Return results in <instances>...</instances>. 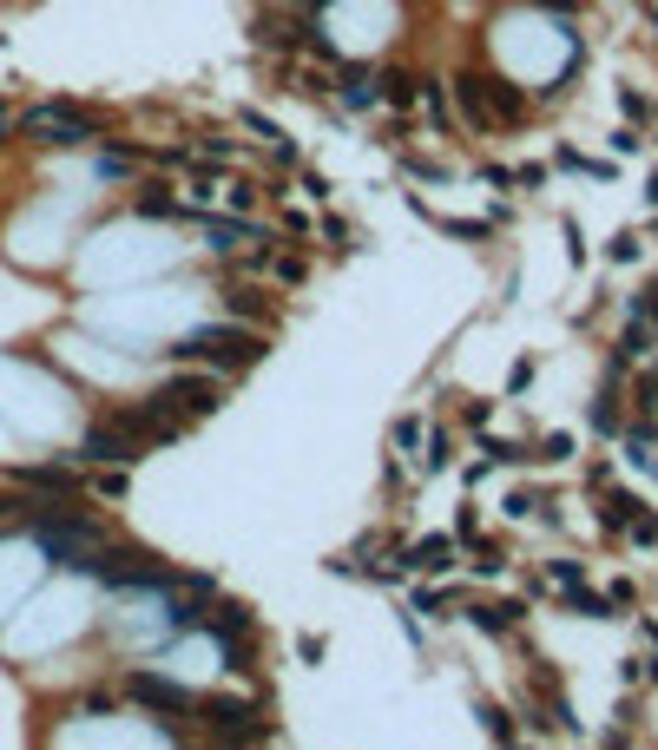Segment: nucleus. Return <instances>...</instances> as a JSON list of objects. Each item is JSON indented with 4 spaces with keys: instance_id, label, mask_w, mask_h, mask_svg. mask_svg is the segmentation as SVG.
Instances as JSON below:
<instances>
[{
    "instance_id": "1",
    "label": "nucleus",
    "mask_w": 658,
    "mask_h": 750,
    "mask_svg": "<svg viewBox=\"0 0 658 750\" xmlns=\"http://www.w3.org/2000/svg\"><path fill=\"white\" fill-rule=\"evenodd\" d=\"M178 362H204V369H218V375H237V369H251V362H264V336L244 323H204L191 329L185 343H172Z\"/></svg>"
},
{
    "instance_id": "2",
    "label": "nucleus",
    "mask_w": 658,
    "mask_h": 750,
    "mask_svg": "<svg viewBox=\"0 0 658 750\" xmlns=\"http://www.w3.org/2000/svg\"><path fill=\"white\" fill-rule=\"evenodd\" d=\"M20 132H27L33 145H60V152H73V145L99 139V119L93 112H79V106H66V99H53V106H33L27 119H20Z\"/></svg>"
},
{
    "instance_id": "3",
    "label": "nucleus",
    "mask_w": 658,
    "mask_h": 750,
    "mask_svg": "<svg viewBox=\"0 0 658 750\" xmlns=\"http://www.w3.org/2000/svg\"><path fill=\"white\" fill-rule=\"evenodd\" d=\"M204 711V731L218 737V744H270V724H264V711L257 704H244V698H211V704H198Z\"/></svg>"
},
{
    "instance_id": "4",
    "label": "nucleus",
    "mask_w": 658,
    "mask_h": 750,
    "mask_svg": "<svg viewBox=\"0 0 658 750\" xmlns=\"http://www.w3.org/2000/svg\"><path fill=\"white\" fill-rule=\"evenodd\" d=\"M145 454H152V448H145L139 435H126L119 422H99L93 435L79 441L73 461H93V468H132V461H145Z\"/></svg>"
},
{
    "instance_id": "5",
    "label": "nucleus",
    "mask_w": 658,
    "mask_h": 750,
    "mask_svg": "<svg viewBox=\"0 0 658 750\" xmlns=\"http://www.w3.org/2000/svg\"><path fill=\"white\" fill-rule=\"evenodd\" d=\"M158 395H165L185 422H198V415H211V408L224 402V382H218V369L211 375H172V382H158Z\"/></svg>"
},
{
    "instance_id": "6",
    "label": "nucleus",
    "mask_w": 658,
    "mask_h": 750,
    "mask_svg": "<svg viewBox=\"0 0 658 750\" xmlns=\"http://www.w3.org/2000/svg\"><path fill=\"white\" fill-rule=\"evenodd\" d=\"M126 691L145 704V711H172V718H191V711H198V698H191L185 685H172V678H152V672H132Z\"/></svg>"
},
{
    "instance_id": "7",
    "label": "nucleus",
    "mask_w": 658,
    "mask_h": 750,
    "mask_svg": "<svg viewBox=\"0 0 658 750\" xmlns=\"http://www.w3.org/2000/svg\"><path fill=\"white\" fill-rule=\"evenodd\" d=\"M408 573H448L455 566V533H428V540H415V547L402 553Z\"/></svg>"
},
{
    "instance_id": "8",
    "label": "nucleus",
    "mask_w": 658,
    "mask_h": 750,
    "mask_svg": "<svg viewBox=\"0 0 658 750\" xmlns=\"http://www.w3.org/2000/svg\"><path fill=\"white\" fill-rule=\"evenodd\" d=\"M251 224L244 218H204V250H211V257H231L237 244H251Z\"/></svg>"
},
{
    "instance_id": "9",
    "label": "nucleus",
    "mask_w": 658,
    "mask_h": 750,
    "mask_svg": "<svg viewBox=\"0 0 658 750\" xmlns=\"http://www.w3.org/2000/svg\"><path fill=\"white\" fill-rule=\"evenodd\" d=\"M204 632L211 639H231V632H251V606H237V599H218V606H204Z\"/></svg>"
},
{
    "instance_id": "10",
    "label": "nucleus",
    "mask_w": 658,
    "mask_h": 750,
    "mask_svg": "<svg viewBox=\"0 0 658 750\" xmlns=\"http://www.w3.org/2000/svg\"><path fill=\"white\" fill-rule=\"evenodd\" d=\"M455 106H461V119H468L474 132H487V125H494V112H487V93H481V79H474V73L455 79Z\"/></svg>"
},
{
    "instance_id": "11",
    "label": "nucleus",
    "mask_w": 658,
    "mask_h": 750,
    "mask_svg": "<svg viewBox=\"0 0 658 750\" xmlns=\"http://www.w3.org/2000/svg\"><path fill=\"white\" fill-rule=\"evenodd\" d=\"M566 612H580V619H619V606H612L606 593H593L586 579H573V586H566Z\"/></svg>"
},
{
    "instance_id": "12",
    "label": "nucleus",
    "mask_w": 658,
    "mask_h": 750,
    "mask_svg": "<svg viewBox=\"0 0 658 750\" xmlns=\"http://www.w3.org/2000/svg\"><path fill=\"white\" fill-rule=\"evenodd\" d=\"M224 297H231V316H237V323H257V316H264V323H277V310H270L264 290H251V283H231Z\"/></svg>"
},
{
    "instance_id": "13",
    "label": "nucleus",
    "mask_w": 658,
    "mask_h": 750,
    "mask_svg": "<svg viewBox=\"0 0 658 750\" xmlns=\"http://www.w3.org/2000/svg\"><path fill=\"white\" fill-rule=\"evenodd\" d=\"M481 93H487V112H494V119H520V112H527V93L507 86V79H481Z\"/></svg>"
},
{
    "instance_id": "14",
    "label": "nucleus",
    "mask_w": 658,
    "mask_h": 750,
    "mask_svg": "<svg viewBox=\"0 0 658 750\" xmlns=\"http://www.w3.org/2000/svg\"><path fill=\"white\" fill-rule=\"evenodd\" d=\"M376 93L389 99V106H415V93H422V79L408 73V66H389V73L376 79Z\"/></svg>"
},
{
    "instance_id": "15",
    "label": "nucleus",
    "mask_w": 658,
    "mask_h": 750,
    "mask_svg": "<svg viewBox=\"0 0 658 750\" xmlns=\"http://www.w3.org/2000/svg\"><path fill=\"white\" fill-rule=\"evenodd\" d=\"M14 481H20V487H40V494H73V487H79L73 468H20Z\"/></svg>"
},
{
    "instance_id": "16",
    "label": "nucleus",
    "mask_w": 658,
    "mask_h": 750,
    "mask_svg": "<svg viewBox=\"0 0 658 750\" xmlns=\"http://www.w3.org/2000/svg\"><path fill=\"white\" fill-rule=\"evenodd\" d=\"M297 40H303V27H290V20H277V14H270V20H257V47L283 53V47H297Z\"/></svg>"
},
{
    "instance_id": "17",
    "label": "nucleus",
    "mask_w": 658,
    "mask_h": 750,
    "mask_svg": "<svg viewBox=\"0 0 658 750\" xmlns=\"http://www.w3.org/2000/svg\"><path fill=\"white\" fill-rule=\"evenodd\" d=\"M132 204H139V218H178V211H185V204H178V198H172V191H165V185H145V191H139V198H132Z\"/></svg>"
},
{
    "instance_id": "18",
    "label": "nucleus",
    "mask_w": 658,
    "mask_h": 750,
    "mask_svg": "<svg viewBox=\"0 0 658 750\" xmlns=\"http://www.w3.org/2000/svg\"><path fill=\"white\" fill-rule=\"evenodd\" d=\"M468 619L481 625V632H507L514 619H527V606H468Z\"/></svg>"
},
{
    "instance_id": "19",
    "label": "nucleus",
    "mask_w": 658,
    "mask_h": 750,
    "mask_svg": "<svg viewBox=\"0 0 658 750\" xmlns=\"http://www.w3.org/2000/svg\"><path fill=\"white\" fill-rule=\"evenodd\" d=\"M474 718H481L487 724V737H494V744H514V718H507V711H501V704H474Z\"/></svg>"
},
{
    "instance_id": "20",
    "label": "nucleus",
    "mask_w": 658,
    "mask_h": 750,
    "mask_svg": "<svg viewBox=\"0 0 658 750\" xmlns=\"http://www.w3.org/2000/svg\"><path fill=\"white\" fill-rule=\"evenodd\" d=\"M619 356H626V362H645V356H652V329H645L639 316H632L626 336H619Z\"/></svg>"
},
{
    "instance_id": "21",
    "label": "nucleus",
    "mask_w": 658,
    "mask_h": 750,
    "mask_svg": "<svg viewBox=\"0 0 658 750\" xmlns=\"http://www.w3.org/2000/svg\"><path fill=\"white\" fill-rule=\"evenodd\" d=\"M376 79H369V73H343V106H376Z\"/></svg>"
},
{
    "instance_id": "22",
    "label": "nucleus",
    "mask_w": 658,
    "mask_h": 750,
    "mask_svg": "<svg viewBox=\"0 0 658 750\" xmlns=\"http://www.w3.org/2000/svg\"><path fill=\"white\" fill-rule=\"evenodd\" d=\"M204 619V599L198 593H185V599H172V632H191V625Z\"/></svg>"
},
{
    "instance_id": "23",
    "label": "nucleus",
    "mask_w": 658,
    "mask_h": 750,
    "mask_svg": "<svg viewBox=\"0 0 658 750\" xmlns=\"http://www.w3.org/2000/svg\"><path fill=\"white\" fill-rule=\"evenodd\" d=\"M132 172H139L132 152H99V178H132Z\"/></svg>"
},
{
    "instance_id": "24",
    "label": "nucleus",
    "mask_w": 658,
    "mask_h": 750,
    "mask_svg": "<svg viewBox=\"0 0 658 750\" xmlns=\"http://www.w3.org/2000/svg\"><path fill=\"white\" fill-rule=\"evenodd\" d=\"M632 316H639V323H652V329H658V290H639V297H632Z\"/></svg>"
},
{
    "instance_id": "25",
    "label": "nucleus",
    "mask_w": 658,
    "mask_h": 750,
    "mask_svg": "<svg viewBox=\"0 0 658 750\" xmlns=\"http://www.w3.org/2000/svg\"><path fill=\"white\" fill-rule=\"evenodd\" d=\"M270 270H277V283H303V257H270Z\"/></svg>"
},
{
    "instance_id": "26",
    "label": "nucleus",
    "mask_w": 658,
    "mask_h": 750,
    "mask_svg": "<svg viewBox=\"0 0 658 750\" xmlns=\"http://www.w3.org/2000/svg\"><path fill=\"white\" fill-rule=\"evenodd\" d=\"M626 527H632V540H658V514H639V507H632Z\"/></svg>"
},
{
    "instance_id": "27",
    "label": "nucleus",
    "mask_w": 658,
    "mask_h": 750,
    "mask_svg": "<svg viewBox=\"0 0 658 750\" xmlns=\"http://www.w3.org/2000/svg\"><path fill=\"white\" fill-rule=\"evenodd\" d=\"M415 435H422V422H415V415H402V422H395V448H415Z\"/></svg>"
},
{
    "instance_id": "28",
    "label": "nucleus",
    "mask_w": 658,
    "mask_h": 750,
    "mask_svg": "<svg viewBox=\"0 0 658 750\" xmlns=\"http://www.w3.org/2000/svg\"><path fill=\"white\" fill-rule=\"evenodd\" d=\"M533 507H547V500H540V494H514V500H507V514H514V520H527Z\"/></svg>"
},
{
    "instance_id": "29",
    "label": "nucleus",
    "mask_w": 658,
    "mask_h": 750,
    "mask_svg": "<svg viewBox=\"0 0 658 750\" xmlns=\"http://www.w3.org/2000/svg\"><path fill=\"white\" fill-rule=\"evenodd\" d=\"M553 579H560V586H573V579H586V566H580V560H553Z\"/></svg>"
},
{
    "instance_id": "30",
    "label": "nucleus",
    "mask_w": 658,
    "mask_h": 750,
    "mask_svg": "<svg viewBox=\"0 0 658 750\" xmlns=\"http://www.w3.org/2000/svg\"><path fill=\"white\" fill-rule=\"evenodd\" d=\"M639 408H645V415H652V408H658V369L645 375V389H639Z\"/></svg>"
},
{
    "instance_id": "31",
    "label": "nucleus",
    "mask_w": 658,
    "mask_h": 750,
    "mask_svg": "<svg viewBox=\"0 0 658 750\" xmlns=\"http://www.w3.org/2000/svg\"><path fill=\"white\" fill-rule=\"evenodd\" d=\"M540 7H553V14H573V0H540Z\"/></svg>"
},
{
    "instance_id": "32",
    "label": "nucleus",
    "mask_w": 658,
    "mask_h": 750,
    "mask_svg": "<svg viewBox=\"0 0 658 750\" xmlns=\"http://www.w3.org/2000/svg\"><path fill=\"white\" fill-rule=\"evenodd\" d=\"M652 204H658V178H652Z\"/></svg>"
},
{
    "instance_id": "33",
    "label": "nucleus",
    "mask_w": 658,
    "mask_h": 750,
    "mask_svg": "<svg viewBox=\"0 0 658 750\" xmlns=\"http://www.w3.org/2000/svg\"><path fill=\"white\" fill-rule=\"evenodd\" d=\"M0 139H7V119H0Z\"/></svg>"
}]
</instances>
